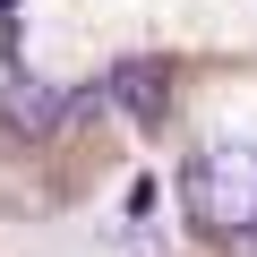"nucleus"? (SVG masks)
I'll return each instance as SVG.
<instances>
[{"label": "nucleus", "mask_w": 257, "mask_h": 257, "mask_svg": "<svg viewBox=\"0 0 257 257\" xmlns=\"http://www.w3.org/2000/svg\"><path fill=\"white\" fill-rule=\"evenodd\" d=\"M180 197H189V214H197L214 240H257V146L231 138V146L189 155Z\"/></svg>", "instance_id": "1"}, {"label": "nucleus", "mask_w": 257, "mask_h": 257, "mask_svg": "<svg viewBox=\"0 0 257 257\" xmlns=\"http://www.w3.org/2000/svg\"><path fill=\"white\" fill-rule=\"evenodd\" d=\"M120 120H138V128H163V111H172V69L163 60H120L103 86H94Z\"/></svg>", "instance_id": "2"}, {"label": "nucleus", "mask_w": 257, "mask_h": 257, "mask_svg": "<svg viewBox=\"0 0 257 257\" xmlns=\"http://www.w3.org/2000/svg\"><path fill=\"white\" fill-rule=\"evenodd\" d=\"M0 120L18 128V138H52V128H69V86H43V77H9L0 86Z\"/></svg>", "instance_id": "3"}, {"label": "nucleus", "mask_w": 257, "mask_h": 257, "mask_svg": "<svg viewBox=\"0 0 257 257\" xmlns=\"http://www.w3.org/2000/svg\"><path fill=\"white\" fill-rule=\"evenodd\" d=\"M120 206H128V223H146V214H155V180H128V197H120Z\"/></svg>", "instance_id": "4"}]
</instances>
